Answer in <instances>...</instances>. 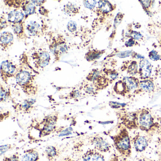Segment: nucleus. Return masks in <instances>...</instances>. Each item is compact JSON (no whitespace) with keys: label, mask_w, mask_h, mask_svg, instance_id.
Listing matches in <instances>:
<instances>
[{"label":"nucleus","mask_w":161,"mask_h":161,"mask_svg":"<svg viewBox=\"0 0 161 161\" xmlns=\"http://www.w3.org/2000/svg\"><path fill=\"white\" fill-rule=\"evenodd\" d=\"M85 91L88 94H94L95 93V88L93 87L92 86L87 85L85 87Z\"/></svg>","instance_id":"38"},{"label":"nucleus","mask_w":161,"mask_h":161,"mask_svg":"<svg viewBox=\"0 0 161 161\" xmlns=\"http://www.w3.org/2000/svg\"><path fill=\"white\" fill-rule=\"evenodd\" d=\"M18 71L16 66L9 60L3 61L1 64V74L3 81L6 82L9 78L15 77Z\"/></svg>","instance_id":"4"},{"label":"nucleus","mask_w":161,"mask_h":161,"mask_svg":"<svg viewBox=\"0 0 161 161\" xmlns=\"http://www.w3.org/2000/svg\"><path fill=\"white\" fill-rule=\"evenodd\" d=\"M30 2H31L26 1L25 3H23L21 6L26 17L35 14L36 11V7L35 5H34L32 3Z\"/></svg>","instance_id":"22"},{"label":"nucleus","mask_w":161,"mask_h":161,"mask_svg":"<svg viewBox=\"0 0 161 161\" xmlns=\"http://www.w3.org/2000/svg\"><path fill=\"white\" fill-rule=\"evenodd\" d=\"M0 21H1V30H2L3 29H5L8 26L7 21L5 19L1 17Z\"/></svg>","instance_id":"41"},{"label":"nucleus","mask_w":161,"mask_h":161,"mask_svg":"<svg viewBox=\"0 0 161 161\" xmlns=\"http://www.w3.org/2000/svg\"><path fill=\"white\" fill-rule=\"evenodd\" d=\"M39 13L41 14V15H43L46 16H48V14L49 11H47V10H46L43 6L40 7L39 9Z\"/></svg>","instance_id":"44"},{"label":"nucleus","mask_w":161,"mask_h":161,"mask_svg":"<svg viewBox=\"0 0 161 161\" xmlns=\"http://www.w3.org/2000/svg\"><path fill=\"white\" fill-rule=\"evenodd\" d=\"M26 30L29 35L36 36L40 33V25L36 21H31L27 24Z\"/></svg>","instance_id":"17"},{"label":"nucleus","mask_w":161,"mask_h":161,"mask_svg":"<svg viewBox=\"0 0 161 161\" xmlns=\"http://www.w3.org/2000/svg\"></svg>","instance_id":"48"},{"label":"nucleus","mask_w":161,"mask_h":161,"mask_svg":"<svg viewBox=\"0 0 161 161\" xmlns=\"http://www.w3.org/2000/svg\"><path fill=\"white\" fill-rule=\"evenodd\" d=\"M14 43V36L10 32L5 31L2 33L0 38V44L3 50L7 49Z\"/></svg>","instance_id":"12"},{"label":"nucleus","mask_w":161,"mask_h":161,"mask_svg":"<svg viewBox=\"0 0 161 161\" xmlns=\"http://www.w3.org/2000/svg\"><path fill=\"white\" fill-rule=\"evenodd\" d=\"M148 56L150 59L153 61H158L161 59V55L156 51L152 50L149 53Z\"/></svg>","instance_id":"28"},{"label":"nucleus","mask_w":161,"mask_h":161,"mask_svg":"<svg viewBox=\"0 0 161 161\" xmlns=\"http://www.w3.org/2000/svg\"><path fill=\"white\" fill-rule=\"evenodd\" d=\"M109 105L113 108H119L121 107H123L125 106V104H122V103H119L115 102H109Z\"/></svg>","instance_id":"37"},{"label":"nucleus","mask_w":161,"mask_h":161,"mask_svg":"<svg viewBox=\"0 0 161 161\" xmlns=\"http://www.w3.org/2000/svg\"><path fill=\"white\" fill-rule=\"evenodd\" d=\"M65 161H75V160H73V159H71V158H66L65 159Z\"/></svg>","instance_id":"46"},{"label":"nucleus","mask_w":161,"mask_h":161,"mask_svg":"<svg viewBox=\"0 0 161 161\" xmlns=\"http://www.w3.org/2000/svg\"><path fill=\"white\" fill-rule=\"evenodd\" d=\"M50 48L56 57V60H59L60 56L65 53L68 50L65 42L60 38L53 40L52 44L50 45Z\"/></svg>","instance_id":"5"},{"label":"nucleus","mask_w":161,"mask_h":161,"mask_svg":"<svg viewBox=\"0 0 161 161\" xmlns=\"http://www.w3.org/2000/svg\"><path fill=\"white\" fill-rule=\"evenodd\" d=\"M17 83L28 95H35L37 88L34 84V76L29 70H18L15 76Z\"/></svg>","instance_id":"1"},{"label":"nucleus","mask_w":161,"mask_h":161,"mask_svg":"<svg viewBox=\"0 0 161 161\" xmlns=\"http://www.w3.org/2000/svg\"><path fill=\"white\" fill-rule=\"evenodd\" d=\"M117 150L125 157H130L131 153L130 139L126 130H122L115 136L112 137Z\"/></svg>","instance_id":"2"},{"label":"nucleus","mask_w":161,"mask_h":161,"mask_svg":"<svg viewBox=\"0 0 161 161\" xmlns=\"http://www.w3.org/2000/svg\"><path fill=\"white\" fill-rule=\"evenodd\" d=\"M152 68V65L149 61L147 59L140 60L138 73L140 79L142 80L149 79L151 75Z\"/></svg>","instance_id":"9"},{"label":"nucleus","mask_w":161,"mask_h":161,"mask_svg":"<svg viewBox=\"0 0 161 161\" xmlns=\"http://www.w3.org/2000/svg\"><path fill=\"white\" fill-rule=\"evenodd\" d=\"M58 117L55 115H50L46 117L41 123L42 128L40 136H44L49 135L54 130L57 123Z\"/></svg>","instance_id":"3"},{"label":"nucleus","mask_w":161,"mask_h":161,"mask_svg":"<svg viewBox=\"0 0 161 161\" xmlns=\"http://www.w3.org/2000/svg\"><path fill=\"white\" fill-rule=\"evenodd\" d=\"M3 161H20V159L18 153H16L9 157H4Z\"/></svg>","instance_id":"33"},{"label":"nucleus","mask_w":161,"mask_h":161,"mask_svg":"<svg viewBox=\"0 0 161 161\" xmlns=\"http://www.w3.org/2000/svg\"><path fill=\"white\" fill-rule=\"evenodd\" d=\"M132 52L130 51H128L125 52H120L117 53V55L118 57L119 58H125V57H128V56H131L132 54Z\"/></svg>","instance_id":"36"},{"label":"nucleus","mask_w":161,"mask_h":161,"mask_svg":"<svg viewBox=\"0 0 161 161\" xmlns=\"http://www.w3.org/2000/svg\"><path fill=\"white\" fill-rule=\"evenodd\" d=\"M33 4L36 6H40L42 7V5L46 2L45 1H31Z\"/></svg>","instance_id":"43"},{"label":"nucleus","mask_w":161,"mask_h":161,"mask_svg":"<svg viewBox=\"0 0 161 161\" xmlns=\"http://www.w3.org/2000/svg\"><path fill=\"white\" fill-rule=\"evenodd\" d=\"M125 83L128 92L136 90L139 87V81L134 77H125L122 80Z\"/></svg>","instance_id":"14"},{"label":"nucleus","mask_w":161,"mask_h":161,"mask_svg":"<svg viewBox=\"0 0 161 161\" xmlns=\"http://www.w3.org/2000/svg\"><path fill=\"white\" fill-rule=\"evenodd\" d=\"M12 28L15 34L19 38L23 39L26 36L25 32H24V27L23 22L21 23H19V24H13L12 25Z\"/></svg>","instance_id":"24"},{"label":"nucleus","mask_w":161,"mask_h":161,"mask_svg":"<svg viewBox=\"0 0 161 161\" xmlns=\"http://www.w3.org/2000/svg\"><path fill=\"white\" fill-rule=\"evenodd\" d=\"M71 130H72V128H68L66 130L63 131V132L60 135V136H64L69 135L71 134Z\"/></svg>","instance_id":"42"},{"label":"nucleus","mask_w":161,"mask_h":161,"mask_svg":"<svg viewBox=\"0 0 161 161\" xmlns=\"http://www.w3.org/2000/svg\"><path fill=\"white\" fill-rule=\"evenodd\" d=\"M153 118L150 112L146 109L141 110L138 117V123L141 130H148L153 125Z\"/></svg>","instance_id":"6"},{"label":"nucleus","mask_w":161,"mask_h":161,"mask_svg":"<svg viewBox=\"0 0 161 161\" xmlns=\"http://www.w3.org/2000/svg\"><path fill=\"white\" fill-rule=\"evenodd\" d=\"M132 58L133 59H141V60H143V59H145V57L144 56H142V55H140V54H138V53H136L135 52H133L132 53L131 55Z\"/></svg>","instance_id":"40"},{"label":"nucleus","mask_w":161,"mask_h":161,"mask_svg":"<svg viewBox=\"0 0 161 161\" xmlns=\"http://www.w3.org/2000/svg\"><path fill=\"white\" fill-rule=\"evenodd\" d=\"M64 12L70 16H74L80 13L79 8L71 3H69L64 6Z\"/></svg>","instance_id":"23"},{"label":"nucleus","mask_w":161,"mask_h":161,"mask_svg":"<svg viewBox=\"0 0 161 161\" xmlns=\"http://www.w3.org/2000/svg\"><path fill=\"white\" fill-rule=\"evenodd\" d=\"M159 44H160V47H161V39H160V42H159Z\"/></svg>","instance_id":"47"},{"label":"nucleus","mask_w":161,"mask_h":161,"mask_svg":"<svg viewBox=\"0 0 161 161\" xmlns=\"http://www.w3.org/2000/svg\"><path fill=\"white\" fill-rule=\"evenodd\" d=\"M136 43V41L133 38H130L128 41H126L125 43V46L126 47H132L133 46L135 45V43Z\"/></svg>","instance_id":"39"},{"label":"nucleus","mask_w":161,"mask_h":161,"mask_svg":"<svg viewBox=\"0 0 161 161\" xmlns=\"http://www.w3.org/2000/svg\"><path fill=\"white\" fill-rule=\"evenodd\" d=\"M139 87L144 92L151 93L154 90L155 86L152 80L149 79L139 81Z\"/></svg>","instance_id":"16"},{"label":"nucleus","mask_w":161,"mask_h":161,"mask_svg":"<svg viewBox=\"0 0 161 161\" xmlns=\"http://www.w3.org/2000/svg\"><path fill=\"white\" fill-rule=\"evenodd\" d=\"M12 148V145L11 144H7V145H2L1 146L0 148V154L1 156L8 151Z\"/></svg>","instance_id":"32"},{"label":"nucleus","mask_w":161,"mask_h":161,"mask_svg":"<svg viewBox=\"0 0 161 161\" xmlns=\"http://www.w3.org/2000/svg\"><path fill=\"white\" fill-rule=\"evenodd\" d=\"M98 11L102 14H107L114 10V6L112 3L107 1H100L98 3Z\"/></svg>","instance_id":"18"},{"label":"nucleus","mask_w":161,"mask_h":161,"mask_svg":"<svg viewBox=\"0 0 161 161\" xmlns=\"http://www.w3.org/2000/svg\"><path fill=\"white\" fill-rule=\"evenodd\" d=\"M33 59L35 61V65L38 68H44L49 64L50 56L47 52L45 51L34 53Z\"/></svg>","instance_id":"7"},{"label":"nucleus","mask_w":161,"mask_h":161,"mask_svg":"<svg viewBox=\"0 0 161 161\" xmlns=\"http://www.w3.org/2000/svg\"><path fill=\"white\" fill-rule=\"evenodd\" d=\"M25 17V14L18 10H14L8 15V21L13 24L22 23Z\"/></svg>","instance_id":"13"},{"label":"nucleus","mask_w":161,"mask_h":161,"mask_svg":"<svg viewBox=\"0 0 161 161\" xmlns=\"http://www.w3.org/2000/svg\"><path fill=\"white\" fill-rule=\"evenodd\" d=\"M103 72L104 76L109 80V81L115 80L118 77V73L116 70L106 69V70H103Z\"/></svg>","instance_id":"27"},{"label":"nucleus","mask_w":161,"mask_h":161,"mask_svg":"<svg viewBox=\"0 0 161 161\" xmlns=\"http://www.w3.org/2000/svg\"><path fill=\"white\" fill-rule=\"evenodd\" d=\"M45 154L47 159L49 161H53L59 155V153L56 147L54 146H49L46 147L45 149Z\"/></svg>","instance_id":"19"},{"label":"nucleus","mask_w":161,"mask_h":161,"mask_svg":"<svg viewBox=\"0 0 161 161\" xmlns=\"http://www.w3.org/2000/svg\"><path fill=\"white\" fill-rule=\"evenodd\" d=\"M83 161H105L104 156L95 149L88 150L83 155Z\"/></svg>","instance_id":"10"},{"label":"nucleus","mask_w":161,"mask_h":161,"mask_svg":"<svg viewBox=\"0 0 161 161\" xmlns=\"http://www.w3.org/2000/svg\"><path fill=\"white\" fill-rule=\"evenodd\" d=\"M35 103L36 100L33 99L26 100L19 104V111H22L24 113H29L33 108V105L35 104Z\"/></svg>","instance_id":"20"},{"label":"nucleus","mask_w":161,"mask_h":161,"mask_svg":"<svg viewBox=\"0 0 161 161\" xmlns=\"http://www.w3.org/2000/svg\"><path fill=\"white\" fill-rule=\"evenodd\" d=\"M90 142L95 149L100 153L108 152L111 149L110 144L101 136H94L91 138Z\"/></svg>","instance_id":"8"},{"label":"nucleus","mask_w":161,"mask_h":161,"mask_svg":"<svg viewBox=\"0 0 161 161\" xmlns=\"http://www.w3.org/2000/svg\"><path fill=\"white\" fill-rule=\"evenodd\" d=\"M104 53V50H93L88 52L86 54V59L88 62H92L99 59Z\"/></svg>","instance_id":"21"},{"label":"nucleus","mask_w":161,"mask_h":161,"mask_svg":"<svg viewBox=\"0 0 161 161\" xmlns=\"http://www.w3.org/2000/svg\"><path fill=\"white\" fill-rule=\"evenodd\" d=\"M114 90L117 94L122 96H124L128 93L126 85L122 80H119L116 82L114 87Z\"/></svg>","instance_id":"26"},{"label":"nucleus","mask_w":161,"mask_h":161,"mask_svg":"<svg viewBox=\"0 0 161 161\" xmlns=\"http://www.w3.org/2000/svg\"><path fill=\"white\" fill-rule=\"evenodd\" d=\"M9 95H10V92L6 90L5 88H3L2 86H1V102H4L8 98Z\"/></svg>","instance_id":"29"},{"label":"nucleus","mask_w":161,"mask_h":161,"mask_svg":"<svg viewBox=\"0 0 161 161\" xmlns=\"http://www.w3.org/2000/svg\"><path fill=\"white\" fill-rule=\"evenodd\" d=\"M139 2L141 3L143 9L145 11L149 10V9L151 6L152 4V2H153V1H140Z\"/></svg>","instance_id":"34"},{"label":"nucleus","mask_w":161,"mask_h":161,"mask_svg":"<svg viewBox=\"0 0 161 161\" xmlns=\"http://www.w3.org/2000/svg\"><path fill=\"white\" fill-rule=\"evenodd\" d=\"M125 66L127 67L125 69L127 70L126 71L129 75L133 76L138 73V64L136 61H131L129 64L127 63V66Z\"/></svg>","instance_id":"25"},{"label":"nucleus","mask_w":161,"mask_h":161,"mask_svg":"<svg viewBox=\"0 0 161 161\" xmlns=\"http://www.w3.org/2000/svg\"><path fill=\"white\" fill-rule=\"evenodd\" d=\"M132 143L135 150L139 153L144 151L148 145L147 138L139 135H137L133 138Z\"/></svg>","instance_id":"11"},{"label":"nucleus","mask_w":161,"mask_h":161,"mask_svg":"<svg viewBox=\"0 0 161 161\" xmlns=\"http://www.w3.org/2000/svg\"><path fill=\"white\" fill-rule=\"evenodd\" d=\"M39 161V153L34 148L30 149L25 151L22 157V161Z\"/></svg>","instance_id":"15"},{"label":"nucleus","mask_w":161,"mask_h":161,"mask_svg":"<svg viewBox=\"0 0 161 161\" xmlns=\"http://www.w3.org/2000/svg\"><path fill=\"white\" fill-rule=\"evenodd\" d=\"M130 38H133L135 40H140L142 39L143 36L142 34L136 31H131L130 33Z\"/></svg>","instance_id":"30"},{"label":"nucleus","mask_w":161,"mask_h":161,"mask_svg":"<svg viewBox=\"0 0 161 161\" xmlns=\"http://www.w3.org/2000/svg\"><path fill=\"white\" fill-rule=\"evenodd\" d=\"M70 97L71 98H77L78 97H80V91L78 90H75V91H72L70 94Z\"/></svg>","instance_id":"45"},{"label":"nucleus","mask_w":161,"mask_h":161,"mask_svg":"<svg viewBox=\"0 0 161 161\" xmlns=\"http://www.w3.org/2000/svg\"><path fill=\"white\" fill-rule=\"evenodd\" d=\"M83 2L85 7L89 9H92L95 8L97 3L96 1H84Z\"/></svg>","instance_id":"31"},{"label":"nucleus","mask_w":161,"mask_h":161,"mask_svg":"<svg viewBox=\"0 0 161 161\" xmlns=\"http://www.w3.org/2000/svg\"><path fill=\"white\" fill-rule=\"evenodd\" d=\"M67 29L70 32H73L77 29V24L73 21H69L68 23Z\"/></svg>","instance_id":"35"}]
</instances>
